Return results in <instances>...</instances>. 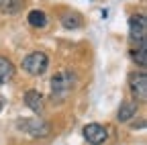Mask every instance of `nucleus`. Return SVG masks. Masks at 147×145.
Here are the masks:
<instances>
[{"label":"nucleus","instance_id":"nucleus-1","mask_svg":"<svg viewBox=\"0 0 147 145\" xmlns=\"http://www.w3.org/2000/svg\"><path fill=\"white\" fill-rule=\"evenodd\" d=\"M129 37L133 43L139 45V49H145V39H147V21L143 14H133L129 19Z\"/></svg>","mask_w":147,"mask_h":145},{"label":"nucleus","instance_id":"nucleus-2","mask_svg":"<svg viewBox=\"0 0 147 145\" xmlns=\"http://www.w3.org/2000/svg\"><path fill=\"white\" fill-rule=\"evenodd\" d=\"M71 88H74V74L63 69L51 80V96L53 98H63V96H67V92Z\"/></svg>","mask_w":147,"mask_h":145},{"label":"nucleus","instance_id":"nucleus-3","mask_svg":"<svg viewBox=\"0 0 147 145\" xmlns=\"http://www.w3.org/2000/svg\"><path fill=\"white\" fill-rule=\"evenodd\" d=\"M47 55L45 53H41V51H33V53H29V55L23 59V69L25 71H29L31 76H41L43 71L47 69Z\"/></svg>","mask_w":147,"mask_h":145},{"label":"nucleus","instance_id":"nucleus-4","mask_svg":"<svg viewBox=\"0 0 147 145\" xmlns=\"http://www.w3.org/2000/svg\"><path fill=\"white\" fill-rule=\"evenodd\" d=\"M84 139L92 145H100L108 139V131L104 129L102 125H96V123H92V125H86L84 127Z\"/></svg>","mask_w":147,"mask_h":145},{"label":"nucleus","instance_id":"nucleus-5","mask_svg":"<svg viewBox=\"0 0 147 145\" xmlns=\"http://www.w3.org/2000/svg\"><path fill=\"white\" fill-rule=\"evenodd\" d=\"M18 129L27 131L33 137H45L49 133V127L43 121H35V119H23L21 123H18Z\"/></svg>","mask_w":147,"mask_h":145},{"label":"nucleus","instance_id":"nucleus-6","mask_svg":"<svg viewBox=\"0 0 147 145\" xmlns=\"http://www.w3.org/2000/svg\"><path fill=\"white\" fill-rule=\"evenodd\" d=\"M129 82H131V92L139 100H145L147 98V76L143 74V71L141 74H133Z\"/></svg>","mask_w":147,"mask_h":145},{"label":"nucleus","instance_id":"nucleus-7","mask_svg":"<svg viewBox=\"0 0 147 145\" xmlns=\"http://www.w3.org/2000/svg\"><path fill=\"white\" fill-rule=\"evenodd\" d=\"M25 104L31 108V111L39 113L41 108H43V96L37 92V90H29V92L25 94Z\"/></svg>","mask_w":147,"mask_h":145},{"label":"nucleus","instance_id":"nucleus-8","mask_svg":"<svg viewBox=\"0 0 147 145\" xmlns=\"http://www.w3.org/2000/svg\"><path fill=\"white\" fill-rule=\"evenodd\" d=\"M12 76H14V65L6 57H0V84H6Z\"/></svg>","mask_w":147,"mask_h":145},{"label":"nucleus","instance_id":"nucleus-9","mask_svg":"<svg viewBox=\"0 0 147 145\" xmlns=\"http://www.w3.org/2000/svg\"><path fill=\"white\" fill-rule=\"evenodd\" d=\"M25 0H0V10L4 14H14L23 8Z\"/></svg>","mask_w":147,"mask_h":145},{"label":"nucleus","instance_id":"nucleus-10","mask_svg":"<svg viewBox=\"0 0 147 145\" xmlns=\"http://www.w3.org/2000/svg\"><path fill=\"white\" fill-rule=\"evenodd\" d=\"M137 111V104L135 102H123L119 108V121H129Z\"/></svg>","mask_w":147,"mask_h":145},{"label":"nucleus","instance_id":"nucleus-11","mask_svg":"<svg viewBox=\"0 0 147 145\" xmlns=\"http://www.w3.org/2000/svg\"><path fill=\"white\" fill-rule=\"evenodd\" d=\"M29 23L33 27H45L47 25V16L41 12V10H31L29 12Z\"/></svg>","mask_w":147,"mask_h":145},{"label":"nucleus","instance_id":"nucleus-12","mask_svg":"<svg viewBox=\"0 0 147 145\" xmlns=\"http://www.w3.org/2000/svg\"><path fill=\"white\" fill-rule=\"evenodd\" d=\"M133 59L141 65V67H145V63H147V57H145V49H137V51H133Z\"/></svg>","mask_w":147,"mask_h":145},{"label":"nucleus","instance_id":"nucleus-13","mask_svg":"<svg viewBox=\"0 0 147 145\" xmlns=\"http://www.w3.org/2000/svg\"><path fill=\"white\" fill-rule=\"evenodd\" d=\"M80 16H74V19H71V16H65V19H63V25L67 27V29H78L80 27Z\"/></svg>","mask_w":147,"mask_h":145},{"label":"nucleus","instance_id":"nucleus-14","mask_svg":"<svg viewBox=\"0 0 147 145\" xmlns=\"http://www.w3.org/2000/svg\"><path fill=\"white\" fill-rule=\"evenodd\" d=\"M2 106H4V96L0 94V111H2Z\"/></svg>","mask_w":147,"mask_h":145}]
</instances>
